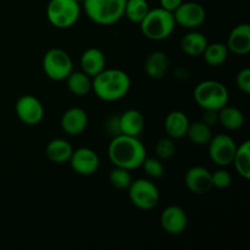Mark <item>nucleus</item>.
Instances as JSON below:
<instances>
[{"mask_svg":"<svg viewBox=\"0 0 250 250\" xmlns=\"http://www.w3.org/2000/svg\"><path fill=\"white\" fill-rule=\"evenodd\" d=\"M107 156L114 166L133 171L142 166L146 158V149L139 137L119 134L112 137L107 146Z\"/></svg>","mask_w":250,"mask_h":250,"instance_id":"1","label":"nucleus"},{"mask_svg":"<svg viewBox=\"0 0 250 250\" xmlns=\"http://www.w3.org/2000/svg\"><path fill=\"white\" fill-rule=\"evenodd\" d=\"M131 89L128 73L120 68H104L92 78V90L103 102H117Z\"/></svg>","mask_w":250,"mask_h":250,"instance_id":"2","label":"nucleus"},{"mask_svg":"<svg viewBox=\"0 0 250 250\" xmlns=\"http://www.w3.org/2000/svg\"><path fill=\"white\" fill-rule=\"evenodd\" d=\"M139 26H141L143 36H146L150 41L159 42L168 38L173 33L176 28V22L172 12L163 7H155V9L149 10Z\"/></svg>","mask_w":250,"mask_h":250,"instance_id":"3","label":"nucleus"},{"mask_svg":"<svg viewBox=\"0 0 250 250\" xmlns=\"http://www.w3.org/2000/svg\"><path fill=\"white\" fill-rule=\"evenodd\" d=\"M88 19L100 26H111L124 17L126 0H84Z\"/></svg>","mask_w":250,"mask_h":250,"instance_id":"4","label":"nucleus"},{"mask_svg":"<svg viewBox=\"0 0 250 250\" xmlns=\"http://www.w3.org/2000/svg\"><path fill=\"white\" fill-rule=\"evenodd\" d=\"M195 103L203 110H216L229 104V89L222 82L215 80H207L198 83L193 92Z\"/></svg>","mask_w":250,"mask_h":250,"instance_id":"5","label":"nucleus"},{"mask_svg":"<svg viewBox=\"0 0 250 250\" xmlns=\"http://www.w3.org/2000/svg\"><path fill=\"white\" fill-rule=\"evenodd\" d=\"M80 16L81 6L76 0H50L46 6V19L55 28H71L77 23Z\"/></svg>","mask_w":250,"mask_h":250,"instance_id":"6","label":"nucleus"},{"mask_svg":"<svg viewBox=\"0 0 250 250\" xmlns=\"http://www.w3.org/2000/svg\"><path fill=\"white\" fill-rule=\"evenodd\" d=\"M43 71L46 77L55 82H61L73 71V61L67 51L60 48L49 49L42 61Z\"/></svg>","mask_w":250,"mask_h":250,"instance_id":"7","label":"nucleus"},{"mask_svg":"<svg viewBox=\"0 0 250 250\" xmlns=\"http://www.w3.org/2000/svg\"><path fill=\"white\" fill-rule=\"evenodd\" d=\"M129 202L139 210L148 211L154 209L160 202V192L155 183L146 178L132 181L128 187Z\"/></svg>","mask_w":250,"mask_h":250,"instance_id":"8","label":"nucleus"},{"mask_svg":"<svg viewBox=\"0 0 250 250\" xmlns=\"http://www.w3.org/2000/svg\"><path fill=\"white\" fill-rule=\"evenodd\" d=\"M237 144L234 139L229 134H217L212 136L208 143L209 158L215 165L220 167H227L232 165L234 154L237 150Z\"/></svg>","mask_w":250,"mask_h":250,"instance_id":"9","label":"nucleus"},{"mask_svg":"<svg viewBox=\"0 0 250 250\" xmlns=\"http://www.w3.org/2000/svg\"><path fill=\"white\" fill-rule=\"evenodd\" d=\"M16 115L20 121L27 126H37L44 119V106L41 100L31 94H24L19 98L15 105Z\"/></svg>","mask_w":250,"mask_h":250,"instance_id":"10","label":"nucleus"},{"mask_svg":"<svg viewBox=\"0 0 250 250\" xmlns=\"http://www.w3.org/2000/svg\"><path fill=\"white\" fill-rule=\"evenodd\" d=\"M172 14L176 24H180L183 28L188 29L198 28L204 23L207 19V11L204 6L195 1H183Z\"/></svg>","mask_w":250,"mask_h":250,"instance_id":"11","label":"nucleus"},{"mask_svg":"<svg viewBox=\"0 0 250 250\" xmlns=\"http://www.w3.org/2000/svg\"><path fill=\"white\" fill-rule=\"evenodd\" d=\"M68 163L77 175L92 176L99 170L100 159L93 149L78 148L72 151Z\"/></svg>","mask_w":250,"mask_h":250,"instance_id":"12","label":"nucleus"},{"mask_svg":"<svg viewBox=\"0 0 250 250\" xmlns=\"http://www.w3.org/2000/svg\"><path fill=\"white\" fill-rule=\"evenodd\" d=\"M160 225L170 236H180L188 226L187 212L178 205H168L161 212Z\"/></svg>","mask_w":250,"mask_h":250,"instance_id":"13","label":"nucleus"},{"mask_svg":"<svg viewBox=\"0 0 250 250\" xmlns=\"http://www.w3.org/2000/svg\"><path fill=\"white\" fill-rule=\"evenodd\" d=\"M185 185L194 194H207L212 189L211 172L204 166H193L186 172Z\"/></svg>","mask_w":250,"mask_h":250,"instance_id":"14","label":"nucleus"},{"mask_svg":"<svg viewBox=\"0 0 250 250\" xmlns=\"http://www.w3.org/2000/svg\"><path fill=\"white\" fill-rule=\"evenodd\" d=\"M89 119L82 107H70L61 116V128L68 136H80L87 129Z\"/></svg>","mask_w":250,"mask_h":250,"instance_id":"15","label":"nucleus"},{"mask_svg":"<svg viewBox=\"0 0 250 250\" xmlns=\"http://www.w3.org/2000/svg\"><path fill=\"white\" fill-rule=\"evenodd\" d=\"M227 48L234 55H248L250 51V26L249 23H239L229 32L226 43Z\"/></svg>","mask_w":250,"mask_h":250,"instance_id":"16","label":"nucleus"},{"mask_svg":"<svg viewBox=\"0 0 250 250\" xmlns=\"http://www.w3.org/2000/svg\"><path fill=\"white\" fill-rule=\"evenodd\" d=\"M144 70L148 77L153 80H161L170 70V59L164 51L156 50L149 54L144 62Z\"/></svg>","mask_w":250,"mask_h":250,"instance_id":"17","label":"nucleus"},{"mask_svg":"<svg viewBox=\"0 0 250 250\" xmlns=\"http://www.w3.org/2000/svg\"><path fill=\"white\" fill-rule=\"evenodd\" d=\"M80 65L81 70L93 78L106 68V59L100 49L88 48L81 55Z\"/></svg>","mask_w":250,"mask_h":250,"instance_id":"18","label":"nucleus"},{"mask_svg":"<svg viewBox=\"0 0 250 250\" xmlns=\"http://www.w3.org/2000/svg\"><path fill=\"white\" fill-rule=\"evenodd\" d=\"M120 131L121 134L132 137H139L144 129L146 120L143 114L136 109H129L119 116Z\"/></svg>","mask_w":250,"mask_h":250,"instance_id":"19","label":"nucleus"},{"mask_svg":"<svg viewBox=\"0 0 250 250\" xmlns=\"http://www.w3.org/2000/svg\"><path fill=\"white\" fill-rule=\"evenodd\" d=\"M189 124V119L185 112L175 110V111L168 112L167 116L165 117L164 127H165L166 133L170 138L181 139L187 134Z\"/></svg>","mask_w":250,"mask_h":250,"instance_id":"20","label":"nucleus"},{"mask_svg":"<svg viewBox=\"0 0 250 250\" xmlns=\"http://www.w3.org/2000/svg\"><path fill=\"white\" fill-rule=\"evenodd\" d=\"M73 148L70 142L63 138L51 139L45 148V154L49 160L54 164L68 163L72 155Z\"/></svg>","mask_w":250,"mask_h":250,"instance_id":"21","label":"nucleus"},{"mask_svg":"<svg viewBox=\"0 0 250 250\" xmlns=\"http://www.w3.org/2000/svg\"><path fill=\"white\" fill-rule=\"evenodd\" d=\"M208 43L209 42L204 34L197 31H192L183 36V38L181 39V49L186 55L198 58V56L203 55Z\"/></svg>","mask_w":250,"mask_h":250,"instance_id":"22","label":"nucleus"},{"mask_svg":"<svg viewBox=\"0 0 250 250\" xmlns=\"http://www.w3.org/2000/svg\"><path fill=\"white\" fill-rule=\"evenodd\" d=\"M244 122L246 117L238 107L227 104L219 110V124L227 131H238L244 126Z\"/></svg>","mask_w":250,"mask_h":250,"instance_id":"23","label":"nucleus"},{"mask_svg":"<svg viewBox=\"0 0 250 250\" xmlns=\"http://www.w3.org/2000/svg\"><path fill=\"white\" fill-rule=\"evenodd\" d=\"M65 81L68 90L76 97H84L92 92V77L83 71H72Z\"/></svg>","mask_w":250,"mask_h":250,"instance_id":"24","label":"nucleus"},{"mask_svg":"<svg viewBox=\"0 0 250 250\" xmlns=\"http://www.w3.org/2000/svg\"><path fill=\"white\" fill-rule=\"evenodd\" d=\"M232 165L241 177L244 180L250 178V141H246L237 146Z\"/></svg>","mask_w":250,"mask_h":250,"instance_id":"25","label":"nucleus"},{"mask_svg":"<svg viewBox=\"0 0 250 250\" xmlns=\"http://www.w3.org/2000/svg\"><path fill=\"white\" fill-rule=\"evenodd\" d=\"M229 54V50L226 44L215 42V43L211 44L208 43L207 48L203 53V58H204V61L208 65L212 66V67H217V66H221L227 60Z\"/></svg>","mask_w":250,"mask_h":250,"instance_id":"26","label":"nucleus"},{"mask_svg":"<svg viewBox=\"0 0 250 250\" xmlns=\"http://www.w3.org/2000/svg\"><path fill=\"white\" fill-rule=\"evenodd\" d=\"M186 137L195 146H208L212 138L211 127L208 126L203 121H195L189 124Z\"/></svg>","mask_w":250,"mask_h":250,"instance_id":"27","label":"nucleus"},{"mask_svg":"<svg viewBox=\"0 0 250 250\" xmlns=\"http://www.w3.org/2000/svg\"><path fill=\"white\" fill-rule=\"evenodd\" d=\"M150 7L146 0H126L124 16L128 21L139 24L149 12Z\"/></svg>","mask_w":250,"mask_h":250,"instance_id":"28","label":"nucleus"},{"mask_svg":"<svg viewBox=\"0 0 250 250\" xmlns=\"http://www.w3.org/2000/svg\"><path fill=\"white\" fill-rule=\"evenodd\" d=\"M132 181H133V178H132L131 171L126 170V168L115 166L109 173L110 185H111L114 188H116V189L127 190L129 186H131Z\"/></svg>","mask_w":250,"mask_h":250,"instance_id":"29","label":"nucleus"},{"mask_svg":"<svg viewBox=\"0 0 250 250\" xmlns=\"http://www.w3.org/2000/svg\"><path fill=\"white\" fill-rule=\"evenodd\" d=\"M141 167H143L146 176H149L153 180H159L165 173V167L163 165V160H160L159 158H148L146 156Z\"/></svg>","mask_w":250,"mask_h":250,"instance_id":"30","label":"nucleus"},{"mask_svg":"<svg viewBox=\"0 0 250 250\" xmlns=\"http://www.w3.org/2000/svg\"><path fill=\"white\" fill-rule=\"evenodd\" d=\"M176 151V146L175 142H173L172 138L170 137H164V138H160L158 142H156L155 146V153L156 156H158L160 160H167L171 156L175 154Z\"/></svg>","mask_w":250,"mask_h":250,"instance_id":"31","label":"nucleus"},{"mask_svg":"<svg viewBox=\"0 0 250 250\" xmlns=\"http://www.w3.org/2000/svg\"><path fill=\"white\" fill-rule=\"evenodd\" d=\"M211 182H212V188H217V189H226V188H229V186H231L232 176L226 168L221 167L211 173Z\"/></svg>","mask_w":250,"mask_h":250,"instance_id":"32","label":"nucleus"},{"mask_svg":"<svg viewBox=\"0 0 250 250\" xmlns=\"http://www.w3.org/2000/svg\"><path fill=\"white\" fill-rule=\"evenodd\" d=\"M237 88L244 94H250V68L246 67L239 71L236 76Z\"/></svg>","mask_w":250,"mask_h":250,"instance_id":"33","label":"nucleus"},{"mask_svg":"<svg viewBox=\"0 0 250 250\" xmlns=\"http://www.w3.org/2000/svg\"><path fill=\"white\" fill-rule=\"evenodd\" d=\"M105 129H106L107 134L111 137H116L121 134L120 131V124H119V116H110L109 119L105 121Z\"/></svg>","mask_w":250,"mask_h":250,"instance_id":"34","label":"nucleus"},{"mask_svg":"<svg viewBox=\"0 0 250 250\" xmlns=\"http://www.w3.org/2000/svg\"><path fill=\"white\" fill-rule=\"evenodd\" d=\"M202 121L210 127L215 126V125L219 124V111H216V110H204Z\"/></svg>","mask_w":250,"mask_h":250,"instance_id":"35","label":"nucleus"},{"mask_svg":"<svg viewBox=\"0 0 250 250\" xmlns=\"http://www.w3.org/2000/svg\"><path fill=\"white\" fill-rule=\"evenodd\" d=\"M182 2L183 0H160V7L170 12H173Z\"/></svg>","mask_w":250,"mask_h":250,"instance_id":"36","label":"nucleus"},{"mask_svg":"<svg viewBox=\"0 0 250 250\" xmlns=\"http://www.w3.org/2000/svg\"><path fill=\"white\" fill-rule=\"evenodd\" d=\"M76 1H78L81 4V2H83V1H84V0H76Z\"/></svg>","mask_w":250,"mask_h":250,"instance_id":"37","label":"nucleus"}]
</instances>
